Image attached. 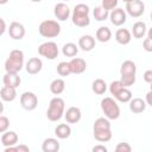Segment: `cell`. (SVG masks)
<instances>
[{"mask_svg": "<svg viewBox=\"0 0 152 152\" xmlns=\"http://www.w3.org/2000/svg\"><path fill=\"white\" fill-rule=\"evenodd\" d=\"M128 103H129V109H131V112L134 113V114H140V113L145 112L146 106H147L146 102H145V100H142V99H140V97L131 99V100L128 101Z\"/></svg>", "mask_w": 152, "mask_h": 152, "instance_id": "cell-19", "label": "cell"}, {"mask_svg": "<svg viewBox=\"0 0 152 152\" xmlns=\"http://www.w3.org/2000/svg\"><path fill=\"white\" fill-rule=\"evenodd\" d=\"M144 81L146 82V83H152V70L151 69H148V70H146L145 72H144Z\"/></svg>", "mask_w": 152, "mask_h": 152, "instance_id": "cell-38", "label": "cell"}, {"mask_svg": "<svg viewBox=\"0 0 152 152\" xmlns=\"http://www.w3.org/2000/svg\"><path fill=\"white\" fill-rule=\"evenodd\" d=\"M62 52L65 57H75L78 52V46L75 43H66L62 48Z\"/></svg>", "mask_w": 152, "mask_h": 152, "instance_id": "cell-30", "label": "cell"}, {"mask_svg": "<svg viewBox=\"0 0 152 152\" xmlns=\"http://www.w3.org/2000/svg\"><path fill=\"white\" fill-rule=\"evenodd\" d=\"M65 89V82L62 78H55L51 83H50V91L53 95H59L64 91Z\"/></svg>", "mask_w": 152, "mask_h": 152, "instance_id": "cell-27", "label": "cell"}, {"mask_svg": "<svg viewBox=\"0 0 152 152\" xmlns=\"http://www.w3.org/2000/svg\"><path fill=\"white\" fill-rule=\"evenodd\" d=\"M2 112H4V103L0 101V115L2 114Z\"/></svg>", "mask_w": 152, "mask_h": 152, "instance_id": "cell-43", "label": "cell"}, {"mask_svg": "<svg viewBox=\"0 0 152 152\" xmlns=\"http://www.w3.org/2000/svg\"><path fill=\"white\" fill-rule=\"evenodd\" d=\"M57 72L59 76H69L71 74V69L69 65V62H61L57 65Z\"/></svg>", "mask_w": 152, "mask_h": 152, "instance_id": "cell-32", "label": "cell"}, {"mask_svg": "<svg viewBox=\"0 0 152 152\" xmlns=\"http://www.w3.org/2000/svg\"><path fill=\"white\" fill-rule=\"evenodd\" d=\"M95 37H96V40H99L101 43H107L112 38V31L107 26H101L96 30Z\"/></svg>", "mask_w": 152, "mask_h": 152, "instance_id": "cell-25", "label": "cell"}, {"mask_svg": "<svg viewBox=\"0 0 152 152\" xmlns=\"http://www.w3.org/2000/svg\"><path fill=\"white\" fill-rule=\"evenodd\" d=\"M93 133L95 140L100 142H107L112 139L110 122L107 118H97L93 125Z\"/></svg>", "mask_w": 152, "mask_h": 152, "instance_id": "cell-1", "label": "cell"}, {"mask_svg": "<svg viewBox=\"0 0 152 152\" xmlns=\"http://www.w3.org/2000/svg\"><path fill=\"white\" fill-rule=\"evenodd\" d=\"M125 12H127L133 18H139L145 12V4L141 0H132L129 2H126Z\"/></svg>", "mask_w": 152, "mask_h": 152, "instance_id": "cell-10", "label": "cell"}, {"mask_svg": "<svg viewBox=\"0 0 152 152\" xmlns=\"http://www.w3.org/2000/svg\"><path fill=\"white\" fill-rule=\"evenodd\" d=\"M38 32L44 38H55L61 33V25L56 20H44L38 26Z\"/></svg>", "mask_w": 152, "mask_h": 152, "instance_id": "cell-7", "label": "cell"}, {"mask_svg": "<svg viewBox=\"0 0 152 152\" xmlns=\"http://www.w3.org/2000/svg\"><path fill=\"white\" fill-rule=\"evenodd\" d=\"M7 2H8V0H0V5H5Z\"/></svg>", "mask_w": 152, "mask_h": 152, "instance_id": "cell-44", "label": "cell"}, {"mask_svg": "<svg viewBox=\"0 0 152 152\" xmlns=\"http://www.w3.org/2000/svg\"><path fill=\"white\" fill-rule=\"evenodd\" d=\"M6 30H7V27H6V23H5V20H4L2 18H0V36H2V34L5 33Z\"/></svg>", "mask_w": 152, "mask_h": 152, "instance_id": "cell-41", "label": "cell"}, {"mask_svg": "<svg viewBox=\"0 0 152 152\" xmlns=\"http://www.w3.org/2000/svg\"><path fill=\"white\" fill-rule=\"evenodd\" d=\"M63 116L68 124H77L82 118V113L78 107H69L66 112H64Z\"/></svg>", "mask_w": 152, "mask_h": 152, "instance_id": "cell-15", "label": "cell"}, {"mask_svg": "<svg viewBox=\"0 0 152 152\" xmlns=\"http://www.w3.org/2000/svg\"><path fill=\"white\" fill-rule=\"evenodd\" d=\"M110 23L114 25V26H121L126 23V19H127V14L125 12L124 8H119V7H115L114 10L109 11V15H108Z\"/></svg>", "mask_w": 152, "mask_h": 152, "instance_id": "cell-11", "label": "cell"}, {"mask_svg": "<svg viewBox=\"0 0 152 152\" xmlns=\"http://www.w3.org/2000/svg\"><path fill=\"white\" fill-rule=\"evenodd\" d=\"M2 83L4 86L12 87V88H18L21 83V78L18 74L14 72H6L2 77Z\"/></svg>", "mask_w": 152, "mask_h": 152, "instance_id": "cell-18", "label": "cell"}, {"mask_svg": "<svg viewBox=\"0 0 152 152\" xmlns=\"http://www.w3.org/2000/svg\"><path fill=\"white\" fill-rule=\"evenodd\" d=\"M31 1H32V2H40L42 0H31Z\"/></svg>", "mask_w": 152, "mask_h": 152, "instance_id": "cell-45", "label": "cell"}, {"mask_svg": "<svg viewBox=\"0 0 152 152\" xmlns=\"http://www.w3.org/2000/svg\"><path fill=\"white\" fill-rule=\"evenodd\" d=\"M64 109H65V102L62 97L56 96L53 99H51L50 103H49V108L46 110V118L52 121L56 122L58 120H61L64 115Z\"/></svg>", "mask_w": 152, "mask_h": 152, "instance_id": "cell-5", "label": "cell"}, {"mask_svg": "<svg viewBox=\"0 0 152 152\" xmlns=\"http://www.w3.org/2000/svg\"><path fill=\"white\" fill-rule=\"evenodd\" d=\"M20 104L26 110H33L38 106V97L32 91H24L20 95Z\"/></svg>", "mask_w": 152, "mask_h": 152, "instance_id": "cell-9", "label": "cell"}, {"mask_svg": "<svg viewBox=\"0 0 152 152\" xmlns=\"http://www.w3.org/2000/svg\"><path fill=\"white\" fill-rule=\"evenodd\" d=\"M38 53L42 56V57H45L46 59H50V61H53L58 57V46L55 42H45L43 44L39 45L38 48Z\"/></svg>", "mask_w": 152, "mask_h": 152, "instance_id": "cell-8", "label": "cell"}, {"mask_svg": "<svg viewBox=\"0 0 152 152\" xmlns=\"http://www.w3.org/2000/svg\"><path fill=\"white\" fill-rule=\"evenodd\" d=\"M119 0H101V6L107 11H112L118 6Z\"/></svg>", "mask_w": 152, "mask_h": 152, "instance_id": "cell-34", "label": "cell"}, {"mask_svg": "<svg viewBox=\"0 0 152 152\" xmlns=\"http://www.w3.org/2000/svg\"><path fill=\"white\" fill-rule=\"evenodd\" d=\"M101 109L108 120H116L120 116V107L113 97H104L101 100Z\"/></svg>", "mask_w": 152, "mask_h": 152, "instance_id": "cell-6", "label": "cell"}, {"mask_svg": "<svg viewBox=\"0 0 152 152\" xmlns=\"http://www.w3.org/2000/svg\"><path fill=\"white\" fill-rule=\"evenodd\" d=\"M69 65L71 69V74H76V75L84 72L87 69V62L80 57H72L71 61L69 62Z\"/></svg>", "mask_w": 152, "mask_h": 152, "instance_id": "cell-14", "label": "cell"}, {"mask_svg": "<svg viewBox=\"0 0 152 152\" xmlns=\"http://www.w3.org/2000/svg\"><path fill=\"white\" fill-rule=\"evenodd\" d=\"M0 97L5 102H12V101H14L15 97H17V88L4 86L0 89Z\"/></svg>", "mask_w": 152, "mask_h": 152, "instance_id": "cell-21", "label": "cell"}, {"mask_svg": "<svg viewBox=\"0 0 152 152\" xmlns=\"http://www.w3.org/2000/svg\"><path fill=\"white\" fill-rule=\"evenodd\" d=\"M53 14L57 18V20L64 21L70 17L71 11H70V7L65 2H58L53 7Z\"/></svg>", "mask_w": 152, "mask_h": 152, "instance_id": "cell-13", "label": "cell"}, {"mask_svg": "<svg viewBox=\"0 0 152 152\" xmlns=\"http://www.w3.org/2000/svg\"><path fill=\"white\" fill-rule=\"evenodd\" d=\"M18 134L13 131H6L2 133L1 135V144L5 146V147H8V146H14L17 145L18 142Z\"/></svg>", "mask_w": 152, "mask_h": 152, "instance_id": "cell-20", "label": "cell"}, {"mask_svg": "<svg viewBox=\"0 0 152 152\" xmlns=\"http://www.w3.org/2000/svg\"><path fill=\"white\" fill-rule=\"evenodd\" d=\"M151 95H152V91H148L147 94H146V104L147 106H152V101H151Z\"/></svg>", "mask_w": 152, "mask_h": 152, "instance_id": "cell-42", "label": "cell"}, {"mask_svg": "<svg viewBox=\"0 0 152 152\" xmlns=\"http://www.w3.org/2000/svg\"><path fill=\"white\" fill-rule=\"evenodd\" d=\"M115 151L116 152H131L132 147H131V145L128 142H119L115 146Z\"/></svg>", "mask_w": 152, "mask_h": 152, "instance_id": "cell-37", "label": "cell"}, {"mask_svg": "<svg viewBox=\"0 0 152 152\" xmlns=\"http://www.w3.org/2000/svg\"><path fill=\"white\" fill-rule=\"evenodd\" d=\"M93 152H107V147L104 145H95L91 148Z\"/></svg>", "mask_w": 152, "mask_h": 152, "instance_id": "cell-39", "label": "cell"}, {"mask_svg": "<svg viewBox=\"0 0 152 152\" xmlns=\"http://www.w3.org/2000/svg\"><path fill=\"white\" fill-rule=\"evenodd\" d=\"M93 15L95 18V20L97 21H103V20H107L108 19V15H109V11H107L106 8H103L102 6H97L93 10Z\"/></svg>", "mask_w": 152, "mask_h": 152, "instance_id": "cell-31", "label": "cell"}, {"mask_svg": "<svg viewBox=\"0 0 152 152\" xmlns=\"http://www.w3.org/2000/svg\"><path fill=\"white\" fill-rule=\"evenodd\" d=\"M63 1H70V0H63Z\"/></svg>", "mask_w": 152, "mask_h": 152, "instance_id": "cell-47", "label": "cell"}, {"mask_svg": "<svg viewBox=\"0 0 152 152\" xmlns=\"http://www.w3.org/2000/svg\"><path fill=\"white\" fill-rule=\"evenodd\" d=\"M114 99L118 100L119 102H128L131 99H132V91L127 88V87H122L115 95H114Z\"/></svg>", "mask_w": 152, "mask_h": 152, "instance_id": "cell-28", "label": "cell"}, {"mask_svg": "<svg viewBox=\"0 0 152 152\" xmlns=\"http://www.w3.org/2000/svg\"><path fill=\"white\" fill-rule=\"evenodd\" d=\"M72 24L78 27H86L90 24L89 18V6L86 4H78L74 7L71 13Z\"/></svg>", "mask_w": 152, "mask_h": 152, "instance_id": "cell-3", "label": "cell"}, {"mask_svg": "<svg viewBox=\"0 0 152 152\" xmlns=\"http://www.w3.org/2000/svg\"><path fill=\"white\" fill-rule=\"evenodd\" d=\"M82 51L89 52L95 48V38L90 34H84L78 39V45H77Z\"/></svg>", "mask_w": 152, "mask_h": 152, "instance_id": "cell-17", "label": "cell"}, {"mask_svg": "<svg viewBox=\"0 0 152 152\" xmlns=\"http://www.w3.org/2000/svg\"><path fill=\"white\" fill-rule=\"evenodd\" d=\"M10 127V120L7 116L0 115V133H4Z\"/></svg>", "mask_w": 152, "mask_h": 152, "instance_id": "cell-36", "label": "cell"}, {"mask_svg": "<svg viewBox=\"0 0 152 152\" xmlns=\"http://www.w3.org/2000/svg\"><path fill=\"white\" fill-rule=\"evenodd\" d=\"M55 134L58 139H66L71 134V127L68 124H59L55 128Z\"/></svg>", "mask_w": 152, "mask_h": 152, "instance_id": "cell-26", "label": "cell"}, {"mask_svg": "<svg viewBox=\"0 0 152 152\" xmlns=\"http://www.w3.org/2000/svg\"><path fill=\"white\" fill-rule=\"evenodd\" d=\"M24 66V52L21 50L14 49L10 52L8 58L5 61V70L6 72L18 74Z\"/></svg>", "mask_w": 152, "mask_h": 152, "instance_id": "cell-4", "label": "cell"}, {"mask_svg": "<svg viewBox=\"0 0 152 152\" xmlns=\"http://www.w3.org/2000/svg\"><path fill=\"white\" fill-rule=\"evenodd\" d=\"M146 32H147V26H146V24H145L144 21H137V23L133 24L132 33H131V34H133L134 38L140 39V38H142V37H145Z\"/></svg>", "mask_w": 152, "mask_h": 152, "instance_id": "cell-24", "label": "cell"}, {"mask_svg": "<svg viewBox=\"0 0 152 152\" xmlns=\"http://www.w3.org/2000/svg\"><path fill=\"white\" fill-rule=\"evenodd\" d=\"M42 68H43V62H42V59L38 58V57H32V58H30V59L26 62V64H25V69H26V71H27L30 75H36V74H38V72L42 70Z\"/></svg>", "mask_w": 152, "mask_h": 152, "instance_id": "cell-16", "label": "cell"}, {"mask_svg": "<svg viewBox=\"0 0 152 152\" xmlns=\"http://www.w3.org/2000/svg\"><path fill=\"white\" fill-rule=\"evenodd\" d=\"M7 31H8L10 37L14 40H21L25 36V27L21 23H18V21L11 23Z\"/></svg>", "mask_w": 152, "mask_h": 152, "instance_id": "cell-12", "label": "cell"}, {"mask_svg": "<svg viewBox=\"0 0 152 152\" xmlns=\"http://www.w3.org/2000/svg\"><path fill=\"white\" fill-rule=\"evenodd\" d=\"M122 87H125V86L121 83V81H120V80H119V81H113V82L109 84V93L114 96V95H115V94H116V93H118Z\"/></svg>", "mask_w": 152, "mask_h": 152, "instance_id": "cell-33", "label": "cell"}, {"mask_svg": "<svg viewBox=\"0 0 152 152\" xmlns=\"http://www.w3.org/2000/svg\"><path fill=\"white\" fill-rule=\"evenodd\" d=\"M137 65L133 61H125L120 68V81L125 87H131L135 83Z\"/></svg>", "mask_w": 152, "mask_h": 152, "instance_id": "cell-2", "label": "cell"}, {"mask_svg": "<svg viewBox=\"0 0 152 152\" xmlns=\"http://www.w3.org/2000/svg\"><path fill=\"white\" fill-rule=\"evenodd\" d=\"M124 2H129V1H132V0H122Z\"/></svg>", "mask_w": 152, "mask_h": 152, "instance_id": "cell-46", "label": "cell"}, {"mask_svg": "<svg viewBox=\"0 0 152 152\" xmlns=\"http://www.w3.org/2000/svg\"><path fill=\"white\" fill-rule=\"evenodd\" d=\"M91 90L96 95H103L107 90V83L102 78H96L91 84Z\"/></svg>", "mask_w": 152, "mask_h": 152, "instance_id": "cell-29", "label": "cell"}, {"mask_svg": "<svg viewBox=\"0 0 152 152\" xmlns=\"http://www.w3.org/2000/svg\"><path fill=\"white\" fill-rule=\"evenodd\" d=\"M15 152H30V147L26 145H19L15 146Z\"/></svg>", "mask_w": 152, "mask_h": 152, "instance_id": "cell-40", "label": "cell"}, {"mask_svg": "<svg viewBox=\"0 0 152 152\" xmlns=\"http://www.w3.org/2000/svg\"><path fill=\"white\" fill-rule=\"evenodd\" d=\"M43 152H57L59 151V142L56 138H46L42 144Z\"/></svg>", "mask_w": 152, "mask_h": 152, "instance_id": "cell-23", "label": "cell"}, {"mask_svg": "<svg viewBox=\"0 0 152 152\" xmlns=\"http://www.w3.org/2000/svg\"><path fill=\"white\" fill-rule=\"evenodd\" d=\"M142 48L145 49V51L152 52V36H151V31H148L147 37L144 39V42H142Z\"/></svg>", "mask_w": 152, "mask_h": 152, "instance_id": "cell-35", "label": "cell"}, {"mask_svg": "<svg viewBox=\"0 0 152 152\" xmlns=\"http://www.w3.org/2000/svg\"><path fill=\"white\" fill-rule=\"evenodd\" d=\"M114 37H115V40L119 44H121V45L129 44V42L132 39V34H131L129 30H127V28H119V30H116Z\"/></svg>", "mask_w": 152, "mask_h": 152, "instance_id": "cell-22", "label": "cell"}]
</instances>
